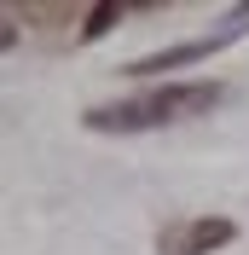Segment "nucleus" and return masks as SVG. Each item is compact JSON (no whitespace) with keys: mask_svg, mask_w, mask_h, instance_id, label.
I'll list each match as a JSON object with an SVG mask.
<instances>
[{"mask_svg":"<svg viewBox=\"0 0 249 255\" xmlns=\"http://www.w3.org/2000/svg\"><path fill=\"white\" fill-rule=\"evenodd\" d=\"M215 105H220V81H168V87H151L139 99L87 111V128H99V133H145V128H168L197 111H215Z\"/></svg>","mask_w":249,"mask_h":255,"instance_id":"obj_1","label":"nucleus"},{"mask_svg":"<svg viewBox=\"0 0 249 255\" xmlns=\"http://www.w3.org/2000/svg\"><path fill=\"white\" fill-rule=\"evenodd\" d=\"M244 29H249V6H238L226 29L197 35V41H180V47H162V52H145V58L133 64V76H156V70H180V64H197V58H209V52H220L226 41H238Z\"/></svg>","mask_w":249,"mask_h":255,"instance_id":"obj_2","label":"nucleus"},{"mask_svg":"<svg viewBox=\"0 0 249 255\" xmlns=\"http://www.w3.org/2000/svg\"><path fill=\"white\" fill-rule=\"evenodd\" d=\"M232 238H238V226H232V221L203 215V221H180V226H168V232L156 238V250H162V255H209V250H220V244H232Z\"/></svg>","mask_w":249,"mask_h":255,"instance_id":"obj_3","label":"nucleus"}]
</instances>
